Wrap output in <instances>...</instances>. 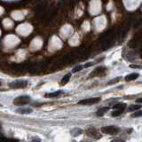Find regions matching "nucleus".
I'll list each match as a JSON object with an SVG mask.
<instances>
[{"mask_svg": "<svg viewBox=\"0 0 142 142\" xmlns=\"http://www.w3.org/2000/svg\"><path fill=\"white\" fill-rule=\"evenodd\" d=\"M101 131L105 134H109V135H116L120 132V129L116 126H105L101 128Z\"/></svg>", "mask_w": 142, "mask_h": 142, "instance_id": "nucleus-1", "label": "nucleus"}, {"mask_svg": "<svg viewBox=\"0 0 142 142\" xmlns=\"http://www.w3.org/2000/svg\"><path fill=\"white\" fill-rule=\"evenodd\" d=\"M30 102V97L29 96H19L13 100V104L16 106H23Z\"/></svg>", "mask_w": 142, "mask_h": 142, "instance_id": "nucleus-2", "label": "nucleus"}, {"mask_svg": "<svg viewBox=\"0 0 142 142\" xmlns=\"http://www.w3.org/2000/svg\"><path fill=\"white\" fill-rule=\"evenodd\" d=\"M28 85V82L24 81V80H17V81L12 82L9 84V86L12 88V89H20V88H24Z\"/></svg>", "mask_w": 142, "mask_h": 142, "instance_id": "nucleus-3", "label": "nucleus"}, {"mask_svg": "<svg viewBox=\"0 0 142 142\" xmlns=\"http://www.w3.org/2000/svg\"><path fill=\"white\" fill-rule=\"evenodd\" d=\"M87 134L88 136L91 137V138H94V139H98L99 138H101V135L99 134V130L95 129V128H91L89 130H87Z\"/></svg>", "mask_w": 142, "mask_h": 142, "instance_id": "nucleus-4", "label": "nucleus"}, {"mask_svg": "<svg viewBox=\"0 0 142 142\" xmlns=\"http://www.w3.org/2000/svg\"><path fill=\"white\" fill-rule=\"evenodd\" d=\"M99 100H100V98H90V99H85L81 100V101H79L78 104H80V105H93V104H95V103H98Z\"/></svg>", "mask_w": 142, "mask_h": 142, "instance_id": "nucleus-5", "label": "nucleus"}, {"mask_svg": "<svg viewBox=\"0 0 142 142\" xmlns=\"http://www.w3.org/2000/svg\"><path fill=\"white\" fill-rule=\"evenodd\" d=\"M139 74L138 73H132V74H130L125 76V81H133V80H136L138 77H139Z\"/></svg>", "mask_w": 142, "mask_h": 142, "instance_id": "nucleus-6", "label": "nucleus"}, {"mask_svg": "<svg viewBox=\"0 0 142 142\" xmlns=\"http://www.w3.org/2000/svg\"><path fill=\"white\" fill-rule=\"evenodd\" d=\"M16 112L19 114H21V115H28V114H30L32 113V109L31 108H22V107H20V108H18Z\"/></svg>", "mask_w": 142, "mask_h": 142, "instance_id": "nucleus-7", "label": "nucleus"}, {"mask_svg": "<svg viewBox=\"0 0 142 142\" xmlns=\"http://www.w3.org/2000/svg\"><path fill=\"white\" fill-rule=\"evenodd\" d=\"M125 107H126V105L124 103H117V104L114 105L113 106V108L115 110H120V111H123Z\"/></svg>", "mask_w": 142, "mask_h": 142, "instance_id": "nucleus-8", "label": "nucleus"}, {"mask_svg": "<svg viewBox=\"0 0 142 142\" xmlns=\"http://www.w3.org/2000/svg\"><path fill=\"white\" fill-rule=\"evenodd\" d=\"M104 71H105L104 67H99V68H97L92 73V75H99L102 72H104Z\"/></svg>", "mask_w": 142, "mask_h": 142, "instance_id": "nucleus-9", "label": "nucleus"}, {"mask_svg": "<svg viewBox=\"0 0 142 142\" xmlns=\"http://www.w3.org/2000/svg\"><path fill=\"white\" fill-rule=\"evenodd\" d=\"M61 93H62L61 91H57V92H53V93H48V94L45 95V97H47V98H56V97H58V96L61 95Z\"/></svg>", "mask_w": 142, "mask_h": 142, "instance_id": "nucleus-10", "label": "nucleus"}, {"mask_svg": "<svg viewBox=\"0 0 142 142\" xmlns=\"http://www.w3.org/2000/svg\"><path fill=\"white\" fill-rule=\"evenodd\" d=\"M108 109H109L108 107H101L100 109H99V110L97 111V116H103L108 111Z\"/></svg>", "mask_w": 142, "mask_h": 142, "instance_id": "nucleus-11", "label": "nucleus"}, {"mask_svg": "<svg viewBox=\"0 0 142 142\" xmlns=\"http://www.w3.org/2000/svg\"><path fill=\"white\" fill-rule=\"evenodd\" d=\"M0 142H19V140L16 139H8V138L0 136Z\"/></svg>", "mask_w": 142, "mask_h": 142, "instance_id": "nucleus-12", "label": "nucleus"}, {"mask_svg": "<svg viewBox=\"0 0 142 142\" xmlns=\"http://www.w3.org/2000/svg\"><path fill=\"white\" fill-rule=\"evenodd\" d=\"M70 76H71V74H67V75H65L63 76V78L61 79V84L64 85V84H66L68 83L70 79Z\"/></svg>", "mask_w": 142, "mask_h": 142, "instance_id": "nucleus-13", "label": "nucleus"}, {"mask_svg": "<svg viewBox=\"0 0 142 142\" xmlns=\"http://www.w3.org/2000/svg\"><path fill=\"white\" fill-rule=\"evenodd\" d=\"M140 107H141V106H140V105H131V106H130V107H129V108H128V111L131 112V111L139 110V109H140Z\"/></svg>", "mask_w": 142, "mask_h": 142, "instance_id": "nucleus-14", "label": "nucleus"}, {"mask_svg": "<svg viewBox=\"0 0 142 142\" xmlns=\"http://www.w3.org/2000/svg\"><path fill=\"white\" fill-rule=\"evenodd\" d=\"M139 41L138 40H130V43H129V46L130 48H136L138 46V43H139Z\"/></svg>", "mask_w": 142, "mask_h": 142, "instance_id": "nucleus-15", "label": "nucleus"}, {"mask_svg": "<svg viewBox=\"0 0 142 142\" xmlns=\"http://www.w3.org/2000/svg\"><path fill=\"white\" fill-rule=\"evenodd\" d=\"M121 114H122V111H120V110H115L114 112H112L111 116H113V117H116V116H120Z\"/></svg>", "mask_w": 142, "mask_h": 142, "instance_id": "nucleus-16", "label": "nucleus"}, {"mask_svg": "<svg viewBox=\"0 0 142 142\" xmlns=\"http://www.w3.org/2000/svg\"><path fill=\"white\" fill-rule=\"evenodd\" d=\"M120 77H116V78H114L112 79L111 81L108 82V84H116V83H118L119 81H120Z\"/></svg>", "mask_w": 142, "mask_h": 142, "instance_id": "nucleus-17", "label": "nucleus"}, {"mask_svg": "<svg viewBox=\"0 0 142 142\" xmlns=\"http://www.w3.org/2000/svg\"><path fill=\"white\" fill-rule=\"evenodd\" d=\"M141 115H142L141 110H139V111H137V112H135L131 116H132V117H139V116H141Z\"/></svg>", "mask_w": 142, "mask_h": 142, "instance_id": "nucleus-18", "label": "nucleus"}, {"mask_svg": "<svg viewBox=\"0 0 142 142\" xmlns=\"http://www.w3.org/2000/svg\"><path fill=\"white\" fill-rule=\"evenodd\" d=\"M83 68H84V67H83V66H81V65H80V66H77V67H75V68L73 69V73H76V72H78V71H81Z\"/></svg>", "mask_w": 142, "mask_h": 142, "instance_id": "nucleus-19", "label": "nucleus"}, {"mask_svg": "<svg viewBox=\"0 0 142 142\" xmlns=\"http://www.w3.org/2000/svg\"><path fill=\"white\" fill-rule=\"evenodd\" d=\"M93 62H89V63L85 64L84 67V68H89V67H91V66H93Z\"/></svg>", "mask_w": 142, "mask_h": 142, "instance_id": "nucleus-20", "label": "nucleus"}, {"mask_svg": "<svg viewBox=\"0 0 142 142\" xmlns=\"http://www.w3.org/2000/svg\"><path fill=\"white\" fill-rule=\"evenodd\" d=\"M131 68H140V66L139 65H130V66Z\"/></svg>", "mask_w": 142, "mask_h": 142, "instance_id": "nucleus-21", "label": "nucleus"}, {"mask_svg": "<svg viewBox=\"0 0 142 142\" xmlns=\"http://www.w3.org/2000/svg\"><path fill=\"white\" fill-rule=\"evenodd\" d=\"M111 142H124V140H123V139H116L112 140Z\"/></svg>", "mask_w": 142, "mask_h": 142, "instance_id": "nucleus-22", "label": "nucleus"}, {"mask_svg": "<svg viewBox=\"0 0 142 142\" xmlns=\"http://www.w3.org/2000/svg\"><path fill=\"white\" fill-rule=\"evenodd\" d=\"M141 101H142V99H140V98H139V99H137V100H136L137 103H141Z\"/></svg>", "mask_w": 142, "mask_h": 142, "instance_id": "nucleus-23", "label": "nucleus"}, {"mask_svg": "<svg viewBox=\"0 0 142 142\" xmlns=\"http://www.w3.org/2000/svg\"><path fill=\"white\" fill-rule=\"evenodd\" d=\"M1 84H2V83H1V82H0V86H1Z\"/></svg>", "mask_w": 142, "mask_h": 142, "instance_id": "nucleus-24", "label": "nucleus"}]
</instances>
